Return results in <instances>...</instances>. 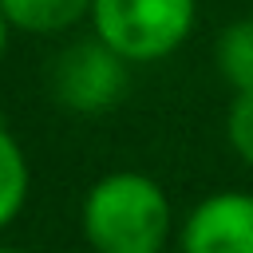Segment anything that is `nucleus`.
<instances>
[{
    "label": "nucleus",
    "instance_id": "obj_6",
    "mask_svg": "<svg viewBox=\"0 0 253 253\" xmlns=\"http://www.w3.org/2000/svg\"><path fill=\"white\" fill-rule=\"evenodd\" d=\"M213 63L229 91L253 87V16L229 20L213 40Z\"/></svg>",
    "mask_w": 253,
    "mask_h": 253
},
{
    "label": "nucleus",
    "instance_id": "obj_1",
    "mask_svg": "<svg viewBox=\"0 0 253 253\" xmlns=\"http://www.w3.org/2000/svg\"><path fill=\"white\" fill-rule=\"evenodd\" d=\"M79 221L95 253H166L174 233L170 198L142 170L103 174L87 190Z\"/></svg>",
    "mask_w": 253,
    "mask_h": 253
},
{
    "label": "nucleus",
    "instance_id": "obj_2",
    "mask_svg": "<svg viewBox=\"0 0 253 253\" xmlns=\"http://www.w3.org/2000/svg\"><path fill=\"white\" fill-rule=\"evenodd\" d=\"M198 24V0H95L91 28L126 63L174 55Z\"/></svg>",
    "mask_w": 253,
    "mask_h": 253
},
{
    "label": "nucleus",
    "instance_id": "obj_3",
    "mask_svg": "<svg viewBox=\"0 0 253 253\" xmlns=\"http://www.w3.org/2000/svg\"><path fill=\"white\" fill-rule=\"evenodd\" d=\"M126 67L130 63L111 43H103L99 36L95 40H79V43H71L55 59V67H51V91H55V99L67 111L103 115L115 103H123V95L130 87V71Z\"/></svg>",
    "mask_w": 253,
    "mask_h": 253
},
{
    "label": "nucleus",
    "instance_id": "obj_5",
    "mask_svg": "<svg viewBox=\"0 0 253 253\" xmlns=\"http://www.w3.org/2000/svg\"><path fill=\"white\" fill-rule=\"evenodd\" d=\"M91 4L95 0H0L8 24L20 32H36V36L75 28L83 16H91Z\"/></svg>",
    "mask_w": 253,
    "mask_h": 253
},
{
    "label": "nucleus",
    "instance_id": "obj_7",
    "mask_svg": "<svg viewBox=\"0 0 253 253\" xmlns=\"http://www.w3.org/2000/svg\"><path fill=\"white\" fill-rule=\"evenodd\" d=\"M28 158L20 150V142L12 138V130L0 123V229L8 221H16V213L28 202Z\"/></svg>",
    "mask_w": 253,
    "mask_h": 253
},
{
    "label": "nucleus",
    "instance_id": "obj_8",
    "mask_svg": "<svg viewBox=\"0 0 253 253\" xmlns=\"http://www.w3.org/2000/svg\"><path fill=\"white\" fill-rule=\"evenodd\" d=\"M225 142H229V150L253 170V87L233 91L229 111H225Z\"/></svg>",
    "mask_w": 253,
    "mask_h": 253
},
{
    "label": "nucleus",
    "instance_id": "obj_4",
    "mask_svg": "<svg viewBox=\"0 0 253 253\" xmlns=\"http://www.w3.org/2000/svg\"><path fill=\"white\" fill-rule=\"evenodd\" d=\"M182 253H253V194L213 190L206 194L178 229Z\"/></svg>",
    "mask_w": 253,
    "mask_h": 253
},
{
    "label": "nucleus",
    "instance_id": "obj_9",
    "mask_svg": "<svg viewBox=\"0 0 253 253\" xmlns=\"http://www.w3.org/2000/svg\"><path fill=\"white\" fill-rule=\"evenodd\" d=\"M8 16H4V8H0V55H4V47H8Z\"/></svg>",
    "mask_w": 253,
    "mask_h": 253
},
{
    "label": "nucleus",
    "instance_id": "obj_10",
    "mask_svg": "<svg viewBox=\"0 0 253 253\" xmlns=\"http://www.w3.org/2000/svg\"><path fill=\"white\" fill-rule=\"evenodd\" d=\"M0 253H24V249H12V245H0Z\"/></svg>",
    "mask_w": 253,
    "mask_h": 253
}]
</instances>
